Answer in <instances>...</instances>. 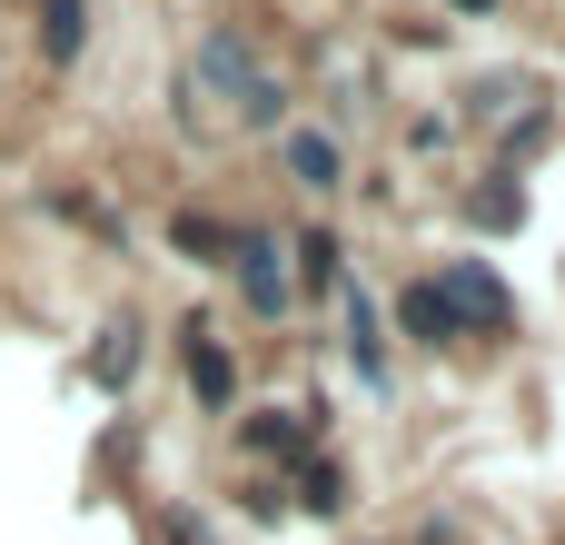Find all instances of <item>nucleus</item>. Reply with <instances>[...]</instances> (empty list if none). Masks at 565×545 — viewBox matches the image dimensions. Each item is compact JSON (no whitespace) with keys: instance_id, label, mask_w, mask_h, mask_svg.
<instances>
[{"instance_id":"obj_2","label":"nucleus","mask_w":565,"mask_h":545,"mask_svg":"<svg viewBox=\"0 0 565 545\" xmlns=\"http://www.w3.org/2000/svg\"><path fill=\"white\" fill-rule=\"evenodd\" d=\"M238 258H248V308H288V268H278V248H268V238H248Z\"/></svg>"},{"instance_id":"obj_6","label":"nucleus","mask_w":565,"mask_h":545,"mask_svg":"<svg viewBox=\"0 0 565 545\" xmlns=\"http://www.w3.org/2000/svg\"><path fill=\"white\" fill-rule=\"evenodd\" d=\"M40 10H50V60H70V50H79V30H89V20H79V0H40Z\"/></svg>"},{"instance_id":"obj_4","label":"nucleus","mask_w":565,"mask_h":545,"mask_svg":"<svg viewBox=\"0 0 565 545\" xmlns=\"http://www.w3.org/2000/svg\"><path fill=\"white\" fill-rule=\"evenodd\" d=\"M407 328H417V338L437 348V338H457V308H447L437 288H407Z\"/></svg>"},{"instance_id":"obj_1","label":"nucleus","mask_w":565,"mask_h":545,"mask_svg":"<svg viewBox=\"0 0 565 545\" xmlns=\"http://www.w3.org/2000/svg\"><path fill=\"white\" fill-rule=\"evenodd\" d=\"M199 79H218V89L238 99V119H278V99H288V89L248 60V40H238V30H218V40L199 50Z\"/></svg>"},{"instance_id":"obj_5","label":"nucleus","mask_w":565,"mask_h":545,"mask_svg":"<svg viewBox=\"0 0 565 545\" xmlns=\"http://www.w3.org/2000/svg\"><path fill=\"white\" fill-rule=\"evenodd\" d=\"M288 159H298L308 189H338V149H328V139H288Z\"/></svg>"},{"instance_id":"obj_3","label":"nucleus","mask_w":565,"mask_h":545,"mask_svg":"<svg viewBox=\"0 0 565 545\" xmlns=\"http://www.w3.org/2000/svg\"><path fill=\"white\" fill-rule=\"evenodd\" d=\"M447 308H467V318H507V288H497L487 268H457V278H447Z\"/></svg>"},{"instance_id":"obj_7","label":"nucleus","mask_w":565,"mask_h":545,"mask_svg":"<svg viewBox=\"0 0 565 545\" xmlns=\"http://www.w3.org/2000/svg\"><path fill=\"white\" fill-rule=\"evenodd\" d=\"M189 377H199V387H209V397H228V357H218V348H209V338H189Z\"/></svg>"}]
</instances>
